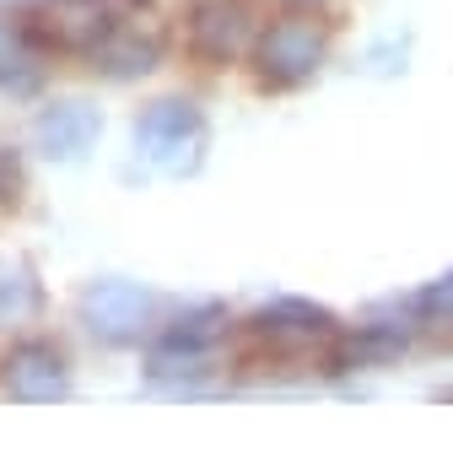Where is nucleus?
<instances>
[{
	"label": "nucleus",
	"instance_id": "nucleus-7",
	"mask_svg": "<svg viewBox=\"0 0 453 459\" xmlns=\"http://www.w3.org/2000/svg\"><path fill=\"white\" fill-rule=\"evenodd\" d=\"M33 135H38V146L49 152V157H81L92 141H98V114L87 108V103H55V108H44L38 114V125H33Z\"/></svg>",
	"mask_w": 453,
	"mask_h": 459
},
{
	"label": "nucleus",
	"instance_id": "nucleus-5",
	"mask_svg": "<svg viewBox=\"0 0 453 459\" xmlns=\"http://www.w3.org/2000/svg\"><path fill=\"white\" fill-rule=\"evenodd\" d=\"M189 44L205 60H238L254 44V12L244 0H200L189 12Z\"/></svg>",
	"mask_w": 453,
	"mask_h": 459
},
{
	"label": "nucleus",
	"instance_id": "nucleus-14",
	"mask_svg": "<svg viewBox=\"0 0 453 459\" xmlns=\"http://www.w3.org/2000/svg\"><path fill=\"white\" fill-rule=\"evenodd\" d=\"M17 189H22V162L17 152H0V211L17 200Z\"/></svg>",
	"mask_w": 453,
	"mask_h": 459
},
{
	"label": "nucleus",
	"instance_id": "nucleus-12",
	"mask_svg": "<svg viewBox=\"0 0 453 459\" xmlns=\"http://www.w3.org/2000/svg\"><path fill=\"white\" fill-rule=\"evenodd\" d=\"M22 44H28V33L0 28V87H12V92H28L38 82V65H33V55Z\"/></svg>",
	"mask_w": 453,
	"mask_h": 459
},
{
	"label": "nucleus",
	"instance_id": "nucleus-4",
	"mask_svg": "<svg viewBox=\"0 0 453 459\" xmlns=\"http://www.w3.org/2000/svg\"><path fill=\"white\" fill-rule=\"evenodd\" d=\"M0 384H6V394H12V400H22V405L65 400V389H71L65 351H60V346H49V341H22V346H12L6 368H0Z\"/></svg>",
	"mask_w": 453,
	"mask_h": 459
},
{
	"label": "nucleus",
	"instance_id": "nucleus-2",
	"mask_svg": "<svg viewBox=\"0 0 453 459\" xmlns=\"http://www.w3.org/2000/svg\"><path fill=\"white\" fill-rule=\"evenodd\" d=\"M108 28H114L108 0H44L22 22L28 44H49V49H65V55H87Z\"/></svg>",
	"mask_w": 453,
	"mask_h": 459
},
{
	"label": "nucleus",
	"instance_id": "nucleus-6",
	"mask_svg": "<svg viewBox=\"0 0 453 459\" xmlns=\"http://www.w3.org/2000/svg\"><path fill=\"white\" fill-rule=\"evenodd\" d=\"M87 60H92V71H103V76H114V82H130V76L157 71L162 44H157L151 33H141V28H119V22H114V28L87 49Z\"/></svg>",
	"mask_w": 453,
	"mask_h": 459
},
{
	"label": "nucleus",
	"instance_id": "nucleus-9",
	"mask_svg": "<svg viewBox=\"0 0 453 459\" xmlns=\"http://www.w3.org/2000/svg\"><path fill=\"white\" fill-rule=\"evenodd\" d=\"M226 330V308H216V303H205V308H189V314H178L167 330H162V351H178V357H205L210 346H216V335Z\"/></svg>",
	"mask_w": 453,
	"mask_h": 459
},
{
	"label": "nucleus",
	"instance_id": "nucleus-11",
	"mask_svg": "<svg viewBox=\"0 0 453 459\" xmlns=\"http://www.w3.org/2000/svg\"><path fill=\"white\" fill-rule=\"evenodd\" d=\"M38 303H44V292H38V281H33L28 265H0V330L33 319Z\"/></svg>",
	"mask_w": 453,
	"mask_h": 459
},
{
	"label": "nucleus",
	"instance_id": "nucleus-1",
	"mask_svg": "<svg viewBox=\"0 0 453 459\" xmlns=\"http://www.w3.org/2000/svg\"><path fill=\"white\" fill-rule=\"evenodd\" d=\"M254 60L265 87H303L324 65V28H313L308 17H281L260 33Z\"/></svg>",
	"mask_w": 453,
	"mask_h": 459
},
{
	"label": "nucleus",
	"instance_id": "nucleus-8",
	"mask_svg": "<svg viewBox=\"0 0 453 459\" xmlns=\"http://www.w3.org/2000/svg\"><path fill=\"white\" fill-rule=\"evenodd\" d=\"M254 330L265 341H319L335 330V319H329V308H319L308 298H276L254 314Z\"/></svg>",
	"mask_w": 453,
	"mask_h": 459
},
{
	"label": "nucleus",
	"instance_id": "nucleus-10",
	"mask_svg": "<svg viewBox=\"0 0 453 459\" xmlns=\"http://www.w3.org/2000/svg\"><path fill=\"white\" fill-rule=\"evenodd\" d=\"M184 135H200V114H194V103H151L146 108V119H141V141L146 146H157V152H173V146H184Z\"/></svg>",
	"mask_w": 453,
	"mask_h": 459
},
{
	"label": "nucleus",
	"instance_id": "nucleus-13",
	"mask_svg": "<svg viewBox=\"0 0 453 459\" xmlns=\"http://www.w3.org/2000/svg\"><path fill=\"white\" fill-rule=\"evenodd\" d=\"M415 314L432 319V325H453V276L421 287V292H415Z\"/></svg>",
	"mask_w": 453,
	"mask_h": 459
},
{
	"label": "nucleus",
	"instance_id": "nucleus-3",
	"mask_svg": "<svg viewBox=\"0 0 453 459\" xmlns=\"http://www.w3.org/2000/svg\"><path fill=\"white\" fill-rule=\"evenodd\" d=\"M151 314H157V298L141 292V287H130V281H98L92 292H81V325L98 341H108V346L141 341L146 325H151Z\"/></svg>",
	"mask_w": 453,
	"mask_h": 459
}]
</instances>
